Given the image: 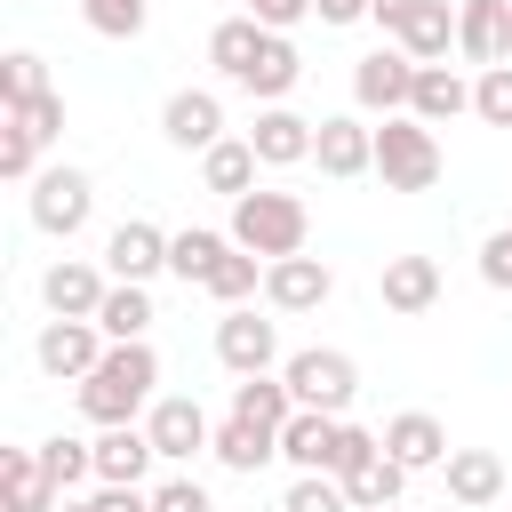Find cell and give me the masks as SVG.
<instances>
[{
  "label": "cell",
  "mask_w": 512,
  "mask_h": 512,
  "mask_svg": "<svg viewBox=\"0 0 512 512\" xmlns=\"http://www.w3.org/2000/svg\"><path fill=\"white\" fill-rule=\"evenodd\" d=\"M296 80H304V56H296V40H288V32H272V40H264V56H256V72H248V96H256V104H280Z\"/></svg>",
  "instance_id": "obj_28"
},
{
  "label": "cell",
  "mask_w": 512,
  "mask_h": 512,
  "mask_svg": "<svg viewBox=\"0 0 512 512\" xmlns=\"http://www.w3.org/2000/svg\"><path fill=\"white\" fill-rule=\"evenodd\" d=\"M240 16H256L264 32H288V24L312 16V0H240Z\"/></svg>",
  "instance_id": "obj_42"
},
{
  "label": "cell",
  "mask_w": 512,
  "mask_h": 512,
  "mask_svg": "<svg viewBox=\"0 0 512 512\" xmlns=\"http://www.w3.org/2000/svg\"><path fill=\"white\" fill-rule=\"evenodd\" d=\"M456 56L480 72L512 64V0H464L456 8Z\"/></svg>",
  "instance_id": "obj_13"
},
{
  "label": "cell",
  "mask_w": 512,
  "mask_h": 512,
  "mask_svg": "<svg viewBox=\"0 0 512 512\" xmlns=\"http://www.w3.org/2000/svg\"><path fill=\"white\" fill-rule=\"evenodd\" d=\"M376 176H384V192H432L440 184V136L416 112L384 120L376 128Z\"/></svg>",
  "instance_id": "obj_3"
},
{
  "label": "cell",
  "mask_w": 512,
  "mask_h": 512,
  "mask_svg": "<svg viewBox=\"0 0 512 512\" xmlns=\"http://www.w3.org/2000/svg\"><path fill=\"white\" fill-rule=\"evenodd\" d=\"M304 240H312V208L296 192H264L256 184L248 200H232V248L280 264V256H304Z\"/></svg>",
  "instance_id": "obj_2"
},
{
  "label": "cell",
  "mask_w": 512,
  "mask_h": 512,
  "mask_svg": "<svg viewBox=\"0 0 512 512\" xmlns=\"http://www.w3.org/2000/svg\"><path fill=\"white\" fill-rule=\"evenodd\" d=\"M96 328H104V344H144V328H152V288H128V280H112V296H104Z\"/></svg>",
  "instance_id": "obj_29"
},
{
  "label": "cell",
  "mask_w": 512,
  "mask_h": 512,
  "mask_svg": "<svg viewBox=\"0 0 512 512\" xmlns=\"http://www.w3.org/2000/svg\"><path fill=\"white\" fill-rule=\"evenodd\" d=\"M280 384L296 392V408L344 416V408H352V392H360V368H352V352H336V344H304V352H288V360H280Z\"/></svg>",
  "instance_id": "obj_4"
},
{
  "label": "cell",
  "mask_w": 512,
  "mask_h": 512,
  "mask_svg": "<svg viewBox=\"0 0 512 512\" xmlns=\"http://www.w3.org/2000/svg\"><path fill=\"white\" fill-rule=\"evenodd\" d=\"M400 488H408V464H392V456H376V464L344 472V496H352V512H392V504H400Z\"/></svg>",
  "instance_id": "obj_32"
},
{
  "label": "cell",
  "mask_w": 512,
  "mask_h": 512,
  "mask_svg": "<svg viewBox=\"0 0 512 512\" xmlns=\"http://www.w3.org/2000/svg\"><path fill=\"white\" fill-rule=\"evenodd\" d=\"M0 176H16V184L40 176V136L24 120H0Z\"/></svg>",
  "instance_id": "obj_38"
},
{
  "label": "cell",
  "mask_w": 512,
  "mask_h": 512,
  "mask_svg": "<svg viewBox=\"0 0 512 512\" xmlns=\"http://www.w3.org/2000/svg\"><path fill=\"white\" fill-rule=\"evenodd\" d=\"M152 464H160V448H152L144 424H112V432H96V488H144Z\"/></svg>",
  "instance_id": "obj_16"
},
{
  "label": "cell",
  "mask_w": 512,
  "mask_h": 512,
  "mask_svg": "<svg viewBox=\"0 0 512 512\" xmlns=\"http://www.w3.org/2000/svg\"><path fill=\"white\" fill-rule=\"evenodd\" d=\"M368 16H376V24H384V32H392V40H400V24H408V16H416V0H368Z\"/></svg>",
  "instance_id": "obj_46"
},
{
  "label": "cell",
  "mask_w": 512,
  "mask_h": 512,
  "mask_svg": "<svg viewBox=\"0 0 512 512\" xmlns=\"http://www.w3.org/2000/svg\"><path fill=\"white\" fill-rule=\"evenodd\" d=\"M104 296H112V272L88 264V256H56V264L40 272V304H48V320H96Z\"/></svg>",
  "instance_id": "obj_9"
},
{
  "label": "cell",
  "mask_w": 512,
  "mask_h": 512,
  "mask_svg": "<svg viewBox=\"0 0 512 512\" xmlns=\"http://www.w3.org/2000/svg\"><path fill=\"white\" fill-rule=\"evenodd\" d=\"M472 112H480L488 128H512V64H496V72L472 80Z\"/></svg>",
  "instance_id": "obj_39"
},
{
  "label": "cell",
  "mask_w": 512,
  "mask_h": 512,
  "mask_svg": "<svg viewBox=\"0 0 512 512\" xmlns=\"http://www.w3.org/2000/svg\"><path fill=\"white\" fill-rule=\"evenodd\" d=\"M8 120H24L40 144H56V136H64V96H40V104H24V112H8Z\"/></svg>",
  "instance_id": "obj_43"
},
{
  "label": "cell",
  "mask_w": 512,
  "mask_h": 512,
  "mask_svg": "<svg viewBox=\"0 0 512 512\" xmlns=\"http://www.w3.org/2000/svg\"><path fill=\"white\" fill-rule=\"evenodd\" d=\"M408 112H416L424 128H448V120H464V112H472V80H464L456 64H424V72H416Z\"/></svg>",
  "instance_id": "obj_22"
},
{
  "label": "cell",
  "mask_w": 512,
  "mask_h": 512,
  "mask_svg": "<svg viewBox=\"0 0 512 512\" xmlns=\"http://www.w3.org/2000/svg\"><path fill=\"white\" fill-rule=\"evenodd\" d=\"M104 352H112V344H104L96 320H48V328L32 336V360H40V376H56V384H88Z\"/></svg>",
  "instance_id": "obj_7"
},
{
  "label": "cell",
  "mask_w": 512,
  "mask_h": 512,
  "mask_svg": "<svg viewBox=\"0 0 512 512\" xmlns=\"http://www.w3.org/2000/svg\"><path fill=\"white\" fill-rule=\"evenodd\" d=\"M312 160H320V176L352 184V176L376 168V128H368L360 112H336V120H320V136H312Z\"/></svg>",
  "instance_id": "obj_14"
},
{
  "label": "cell",
  "mask_w": 512,
  "mask_h": 512,
  "mask_svg": "<svg viewBox=\"0 0 512 512\" xmlns=\"http://www.w3.org/2000/svg\"><path fill=\"white\" fill-rule=\"evenodd\" d=\"M392 512H400V504H392Z\"/></svg>",
  "instance_id": "obj_48"
},
{
  "label": "cell",
  "mask_w": 512,
  "mask_h": 512,
  "mask_svg": "<svg viewBox=\"0 0 512 512\" xmlns=\"http://www.w3.org/2000/svg\"><path fill=\"white\" fill-rule=\"evenodd\" d=\"M168 240H176V232H160V224L128 216V224H112V232H104V272H112V280H128V288H144L152 272H168Z\"/></svg>",
  "instance_id": "obj_12"
},
{
  "label": "cell",
  "mask_w": 512,
  "mask_h": 512,
  "mask_svg": "<svg viewBox=\"0 0 512 512\" xmlns=\"http://www.w3.org/2000/svg\"><path fill=\"white\" fill-rule=\"evenodd\" d=\"M144 432H152L160 464H192V456L216 448V424H208V408H200L192 392H160V400L144 408Z\"/></svg>",
  "instance_id": "obj_6"
},
{
  "label": "cell",
  "mask_w": 512,
  "mask_h": 512,
  "mask_svg": "<svg viewBox=\"0 0 512 512\" xmlns=\"http://www.w3.org/2000/svg\"><path fill=\"white\" fill-rule=\"evenodd\" d=\"M208 456H216L224 472H264V464L280 456V432H264V424H248V416H224Z\"/></svg>",
  "instance_id": "obj_26"
},
{
  "label": "cell",
  "mask_w": 512,
  "mask_h": 512,
  "mask_svg": "<svg viewBox=\"0 0 512 512\" xmlns=\"http://www.w3.org/2000/svg\"><path fill=\"white\" fill-rule=\"evenodd\" d=\"M56 512H88V504H72V496H64V504H56Z\"/></svg>",
  "instance_id": "obj_47"
},
{
  "label": "cell",
  "mask_w": 512,
  "mask_h": 512,
  "mask_svg": "<svg viewBox=\"0 0 512 512\" xmlns=\"http://www.w3.org/2000/svg\"><path fill=\"white\" fill-rule=\"evenodd\" d=\"M40 96H56V88H48V64H40L32 48L0 56V112H24V104H40Z\"/></svg>",
  "instance_id": "obj_33"
},
{
  "label": "cell",
  "mask_w": 512,
  "mask_h": 512,
  "mask_svg": "<svg viewBox=\"0 0 512 512\" xmlns=\"http://www.w3.org/2000/svg\"><path fill=\"white\" fill-rule=\"evenodd\" d=\"M312 16H320V24H360L368 0H312Z\"/></svg>",
  "instance_id": "obj_45"
},
{
  "label": "cell",
  "mask_w": 512,
  "mask_h": 512,
  "mask_svg": "<svg viewBox=\"0 0 512 512\" xmlns=\"http://www.w3.org/2000/svg\"><path fill=\"white\" fill-rule=\"evenodd\" d=\"M40 464H48V480L72 496L80 480H96V440H64V432H56V440H40Z\"/></svg>",
  "instance_id": "obj_35"
},
{
  "label": "cell",
  "mask_w": 512,
  "mask_h": 512,
  "mask_svg": "<svg viewBox=\"0 0 512 512\" xmlns=\"http://www.w3.org/2000/svg\"><path fill=\"white\" fill-rule=\"evenodd\" d=\"M376 296H384V312L416 320V312H432V304H440V264H432V256H384Z\"/></svg>",
  "instance_id": "obj_18"
},
{
  "label": "cell",
  "mask_w": 512,
  "mask_h": 512,
  "mask_svg": "<svg viewBox=\"0 0 512 512\" xmlns=\"http://www.w3.org/2000/svg\"><path fill=\"white\" fill-rule=\"evenodd\" d=\"M216 360H224L232 376H272V368H280V320H256L248 304H232V312L216 320Z\"/></svg>",
  "instance_id": "obj_10"
},
{
  "label": "cell",
  "mask_w": 512,
  "mask_h": 512,
  "mask_svg": "<svg viewBox=\"0 0 512 512\" xmlns=\"http://www.w3.org/2000/svg\"><path fill=\"white\" fill-rule=\"evenodd\" d=\"M480 280H488V288H512V224H496V232L480 240Z\"/></svg>",
  "instance_id": "obj_40"
},
{
  "label": "cell",
  "mask_w": 512,
  "mask_h": 512,
  "mask_svg": "<svg viewBox=\"0 0 512 512\" xmlns=\"http://www.w3.org/2000/svg\"><path fill=\"white\" fill-rule=\"evenodd\" d=\"M88 512H152V488H96Z\"/></svg>",
  "instance_id": "obj_44"
},
{
  "label": "cell",
  "mask_w": 512,
  "mask_h": 512,
  "mask_svg": "<svg viewBox=\"0 0 512 512\" xmlns=\"http://www.w3.org/2000/svg\"><path fill=\"white\" fill-rule=\"evenodd\" d=\"M264 40H272V32H264L256 16H224V24L208 32V64H216V72H224L232 88H248V72H256V56H264Z\"/></svg>",
  "instance_id": "obj_23"
},
{
  "label": "cell",
  "mask_w": 512,
  "mask_h": 512,
  "mask_svg": "<svg viewBox=\"0 0 512 512\" xmlns=\"http://www.w3.org/2000/svg\"><path fill=\"white\" fill-rule=\"evenodd\" d=\"M160 136H168L176 152H216V144H224V96H216V88H176V96L160 104Z\"/></svg>",
  "instance_id": "obj_11"
},
{
  "label": "cell",
  "mask_w": 512,
  "mask_h": 512,
  "mask_svg": "<svg viewBox=\"0 0 512 512\" xmlns=\"http://www.w3.org/2000/svg\"><path fill=\"white\" fill-rule=\"evenodd\" d=\"M440 480H448V504L480 512V504L504 496V456H496V448H456V456L440 464Z\"/></svg>",
  "instance_id": "obj_21"
},
{
  "label": "cell",
  "mask_w": 512,
  "mask_h": 512,
  "mask_svg": "<svg viewBox=\"0 0 512 512\" xmlns=\"http://www.w3.org/2000/svg\"><path fill=\"white\" fill-rule=\"evenodd\" d=\"M336 296V272L320 264V256H280V264H264V304L272 312H320Z\"/></svg>",
  "instance_id": "obj_15"
},
{
  "label": "cell",
  "mask_w": 512,
  "mask_h": 512,
  "mask_svg": "<svg viewBox=\"0 0 512 512\" xmlns=\"http://www.w3.org/2000/svg\"><path fill=\"white\" fill-rule=\"evenodd\" d=\"M280 512H352V496H344L336 472H296L288 496H280Z\"/></svg>",
  "instance_id": "obj_36"
},
{
  "label": "cell",
  "mask_w": 512,
  "mask_h": 512,
  "mask_svg": "<svg viewBox=\"0 0 512 512\" xmlns=\"http://www.w3.org/2000/svg\"><path fill=\"white\" fill-rule=\"evenodd\" d=\"M312 136H320V120H304V112H288V104H264L256 128H248V144H256L264 168H296V160H312Z\"/></svg>",
  "instance_id": "obj_17"
},
{
  "label": "cell",
  "mask_w": 512,
  "mask_h": 512,
  "mask_svg": "<svg viewBox=\"0 0 512 512\" xmlns=\"http://www.w3.org/2000/svg\"><path fill=\"white\" fill-rule=\"evenodd\" d=\"M200 288H208V296L232 312V304H248V296L264 288V256H248V248H224V256L208 264V280H200Z\"/></svg>",
  "instance_id": "obj_31"
},
{
  "label": "cell",
  "mask_w": 512,
  "mask_h": 512,
  "mask_svg": "<svg viewBox=\"0 0 512 512\" xmlns=\"http://www.w3.org/2000/svg\"><path fill=\"white\" fill-rule=\"evenodd\" d=\"M88 216H96V176L88 168H40L32 176V224L48 240H72Z\"/></svg>",
  "instance_id": "obj_5"
},
{
  "label": "cell",
  "mask_w": 512,
  "mask_h": 512,
  "mask_svg": "<svg viewBox=\"0 0 512 512\" xmlns=\"http://www.w3.org/2000/svg\"><path fill=\"white\" fill-rule=\"evenodd\" d=\"M336 424H344V416H320V408H296V416L280 424V456H288L296 472H328V464H336Z\"/></svg>",
  "instance_id": "obj_24"
},
{
  "label": "cell",
  "mask_w": 512,
  "mask_h": 512,
  "mask_svg": "<svg viewBox=\"0 0 512 512\" xmlns=\"http://www.w3.org/2000/svg\"><path fill=\"white\" fill-rule=\"evenodd\" d=\"M392 48H408L416 64H448V48H456V8H448V0H416V16L400 24Z\"/></svg>",
  "instance_id": "obj_27"
},
{
  "label": "cell",
  "mask_w": 512,
  "mask_h": 512,
  "mask_svg": "<svg viewBox=\"0 0 512 512\" xmlns=\"http://www.w3.org/2000/svg\"><path fill=\"white\" fill-rule=\"evenodd\" d=\"M80 16H88V32H104V40H136L144 32V0H80Z\"/></svg>",
  "instance_id": "obj_37"
},
{
  "label": "cell",
  "mask_w": 512,
  "mask_h": 512,
  "mask_svg": "<svg viewBox=\"0 0 512 512\" xmlns=\"http://www.w3.org/2000/svg\"><path fill=\"white\" fill-rule=\"evenodd\" d=\"M384 456H392V464H408V472H432V464H448L456 448H448V424H440V416L400 408V416L384 424Z\"/></svg>",
  "instance_id": "obj_19"
},
{
  "label": "cell",
  "mask_w": 512,
  "mask_h": 512,
  "mask_svg": "<svg viewBox=\"0 0 512 512\" xmlns=\"http://www.w3.org/2000/svg\"><path fill=\"white\" fill-rule=\"evenodd\" d=\"M232 416H248V424H264V432H280V424L296 416V392H288L280 376H240V384H232Z\"/></svg>",
  "instance_id": "obj_30"
},
{
  "label": "cell",
  "mask_w": 512,
  "mask_h": 512,
  "mask_svg": "<svg viewBox=\"0 0 512 512\" xmlns=\"http://www.w3.org/2000/svg\"><path fill=\"white\" fill-rule=\"evenodd\" d=\"M256 168H264V160H256L248 136H224L216 152H200V184L224 192V200H248V192H256Z\"/></svg>",
  "instance_id": "obj_25"
},
{
  "label": "cell",
  "mask_w": 512,
  "mask_h": 512,
  "mask_svg": "<svg viewBox=\"0 0 512 512\" xmlns=\"http://www.w3.org/2000/svg\"><path fill=\"white\" fill-rule=\"evenodd\" d=\"M152 512H216V504H208L200 480H160V488H152Z\"/></svg>",
  "instance_id": "obj_41"
},
{
  "label": "cell",
  "mask_w": 512,
  "mask_h": 512,
  "mask_svg": "<svg viewBox=\"0 0 512 512\" xmlns=\"http://www.w3.org/2000/svg\"><path fill=\"white\" fill-rule=\"evenodd\" d=\"M416 56L408 48H376V56H360L352 64V104L360 112H384V120H400L408 112V96H416Z\"/></svg>",
  "instance_id": "obj_8"
},
{
  "label": "cell",
  "mask_w": 512,
  "mask_h": 512,
  "mask_svg": "<svg viewBox=\"0 0 512 512\" xmlns=\"http://www.w3.org/2000/svg\"><path fill=\"white\" fill-rule=\"evenodd\" d=\"M224 248H232V232H200V224H192V232H176V240H168V272H176L184 288H200V280H208V264H216Z\"/></svg>",
  "instance_id": "obj_34"
},
{
  "label": "cell",
  "mask_w": 512,
  "mask_h": 512,
  "mask_svg": "<svg viewBox=\"0 0 512 512\" xmlns=\"http://www.w3.org/2000/svg\"><path fill=\"white\" fill-rule=\"evenodd\" d=\"M152 384H160V352H152V344H112V352L96 360V376L80 384V416H88L96 432L136 424V408H152Z\"/></svg>",
  "instance_id": "obj_1"
},
{
  "label": "cell",
  "mask_w": 512,
  "mask_h": 512,
  "mask_svg": "<svg viewBox=\"0 0 512 512\" xmlns=\"http://www.w3.org/2000/svg\"><path fill=\"white\" fill-rule=\"evenodd\" d=\"M64 488L48 480L40 448H0V512H56Z\"/></svg>",
  "instance_id": "obj_20"
}]
</instances>
